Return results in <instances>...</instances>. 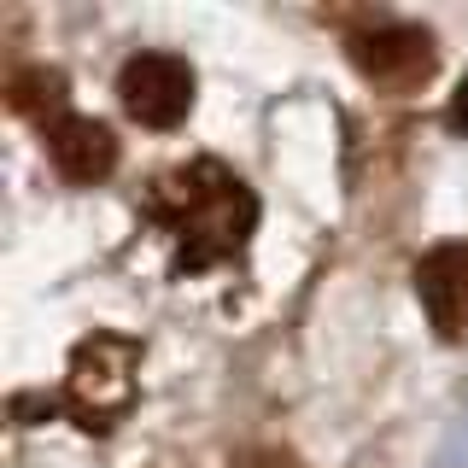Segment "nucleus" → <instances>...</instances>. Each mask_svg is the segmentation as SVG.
Masks as SVG:
<instances>
[{
  "label": "nucleus",
  "mask_w": 468,
  "mask_h": 468,
  "mask_svg": "<svg viewBox=\"0 0 468 468\" xmlns=\"http://www.w3.org/2000/svg\"><path fill=\"white\" fill-rule=\"evenodd\" d=\"M146 211H153V223L176 240V252H182L187 270H211V263L240 258L246 240H252V229H258L252 187L229 165H217V158H194V165L170 170L165 182L153 187Z\"/></svg>",
  "instance_id": "nucleus-1"
},
{
  "label": "nucleus",
  "mask_w": 468,
  "mask_h": 468,
  "mask_svg": "<svg viewBox=\"0 0 468 468\" xmlns=\"http://www.w3.org/2000/svg\"><path fill=\"white\" fill-rule=\"evenodd\" d=\"M135 387H141V346L129 334H88L70 351L65 410L82 433H112L135 404Z\"/></svg>",
  "instance_id": "nucleus-2"
},
{
  "label": "nucleus",
  "mask_w": 468,
  "mask_h": 468,
  "mask_svg": "<svg viewBox=\"0 0 468 468\" xmlns=\"http://www.w3.org/2000/svg\"><path fill=\"white\" fill-rule=\"evenodd\" d=\"M123 112L146 129H176L194 112V65L176 53H135L117 77Z\"/></svg>",
  "instance_id": "nucleus-3"
},
{
  "label": "nucleus",
  "mask_w": 468,
  "mask_h": 468,
  "mask_svg": "<svg viewBox=\"0 0 468 468\" xmlns=\"http://www.w3.org/2000/svg\"><path fill=\"white\" fill-rule=\"evenodd\" d=\"M351 65L363 70L375 88H392V94H410L416 82L433 77V36L416 24H380L363 29L351 41Z\"/></svg>",
  "instance_id": "nucleus-4"
},
{
  "label": "nucleus",
  "mask_w": 468,
  "mask_h": 468,
  "mask_svg": "<svg viewBox=\"0 0 468 468\" xmlns=\"http://www.w3.org/2000/svg\"><path fill=\"white\" fill-rule=\"evenodd\" d=\"M416 299L445 340H463L468 334V246L463 240L433 246L416 263Z\"/></svg>",
  "instance_id": "nucleus-5"
},
{
  "label": "nucleus",
  "mask_w": 468,
  "mask_h": 468,
  "mask_svg": "<svg viewBox=\"0 0 468 468\" xmlns=\"http://www.w3.org/2000/svg\"><path fill=\"white\" fill-rule=\"evenodd\" d=\"M48 153L65 182H100V176H112L117 165V141L106 123H94V117H58L48 129Z\"/></svg>",
  "instance_id": "nucleus-6"
},
{
  "label": "nucleus",
  "mask_w": 468,
  "mask_h": 468,
  "mask_svg": "<svg viewBox=\"0 0 468 468\" xmlns=\"http://www.w3.org/2000/svg\"><path fill=\"white\" fill-rule=\"evenodd\" d=\"M6 100H12V112H18V117H36V123L53 129L58 117H65V77L48 70V65H29V70L12 77Z\"/></svg>",
  "instance_id": "nucleus-7"
},
{
  "label": "nucleus",
  "mask_w": 468,
  "mask_h": 468,
  "mask_svg": "<svg viewBox=\"0 0 468 468\" xmlns=\"http://www.w3.org/2000/svg\"><path fill=\"white\" fill-rule=\"evenodd\" d=\"M451 129H463V135H468V77H463L457 94H451Z\"/></svg>",
  "instance_id": "nucleus-8"
}]
</instances>
